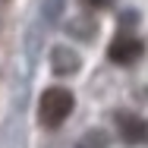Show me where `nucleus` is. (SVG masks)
<instances>
[{"label":"nucleus","mask_w":148,"mask_h":148,"mask_svg":"<svg viewBox=\"0 0 148 148\" xmlns=\"http://www.w3.org/2000/svg\"><path fill=\"white\" fill-rule=\"evenodd\" d=\"M85 6H91V10H104V6H110V0H85Z\"/></svg>","instance_id":"423d86ee"},{"label":"nucleus","mask_w":148,"mask_h":148,"mask_svg":"<svg viewBox=\"0 0 148 148\" xmlns=\"http://www.w3.org/2000/svg\"><path fill=\"white\" fill-rule=\"evenodd\" d=\"M79 148H107V142H104L98 132H88V139H85V142H82Z\"/></svg>","instance_id":"39448f33"},{"label":"nucleus","mask_w":148,"mask_h":148,"mask_svg":"<svg viewBox=\"0 0 148 148\" xmlns=\"http://www.w3.org/2000/svg\"><path fill=\"white\" fill-rule=\"evenodd\" d=\"M142 51H145V44L136 38V35H117L114 41H110V47H107V54H110V60L114 63H120V66H129V63H136V60L142 57Z\"/></svg>","instance_id":"f03ea898"},{"label":"nucleus","mask_w":148,"mask_h":148,"mask_svg":"<svg viewBox=\"0 0 148 148\" xmlns=\"http://www.w3.org/2000/svg\"><path fill=\"white\" fill-rule=\"evenodd\" d=\"M73 114V91L63 88V85H54L41 95V104H38V117L44 126H60L63 120Z\"/></svg>","instance_id":"f257e3e1"},{"label":"nucleus","mask_w":148,"mask_h":148,"mask_svg":"<svg viewBox=\"0 0 148 148\" xmlns=\"http://www.w3.org/2000/svg\"><path fill=\"white\" fill-rule=\"evenodd\" d=\"M117 132L129 145H145L148 142V123L139 114H117Z\"/></svg>","instance_id":"7ed1b4c3"},{"label":"nucleus","mask_w":148,"mask_h":148,"mask_svg":"<svg viewBox=\"0 0 148 148\" xmlns=\"http://www.w3.org/2000/svg\"><path fill=\"white\" fill-rule=\"evenodd\" d=\"M51 66H54L57 76H69V73L79 69V57H76L69 47H54V54H51Z\"/></svg>","instance_id":"20e7f679"}]
</instances>
